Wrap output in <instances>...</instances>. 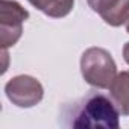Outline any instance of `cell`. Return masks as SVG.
Here are the masks:
<instances>
[{"label":"cell","instance_id":"3957f363","mask_svg":"<svg viewBox=\"0 0 129 129\" xmlns=\"http://www.w3.org/2000/svg\"><path fill=\"white\" fill-rule=\"evenodd\" d=\"M29 12L14 0H0V44L8 49L20 40Z\"/></svg>","mask_w":129,"mask_h":129},{"label":"cell","instance_id":"7a4b0ae2","mask_svg":"<svg viewBox=\"0 0 129 129\" xmlns=\"http://www.w3.org/2000/svg\"><path fill=\"white\" fill-rule=\"evenodd\" d=\"M82 78L91 87L109 90L117 76V66L111 53L102 47H90L81 56Z\"/></svg>","mask_w":129,"mask_h":129},{"label":"cell","instance_id":"277c9868","mask_svg":"<svg viewBox=\"0 0 129 129\" xmlns=\"http://www.w3.org/2000/svg\"><path fill=\"white\" fill-rule=\"evenodd\" d=\"M5 93L9 102H12L15 106L32 108L43 100L44 88L38 79L29 75H18L6 82Z\"/></svg>","mask_w":129,"mask_h":129},{"label":"cell","instance_id":"6da1fadb","mask_svg":"<svg viewBox=\"0 0 129 129\" xmlns=\"http://www.w3.org/2000/svg\"><path fill=\"white\" fill-rule=\"evenodd\" d=\"M62 117L72 127H105L117 129L120 126V112L112 102L102 93L90 91L87 96L64 108Z\"/></svg>","mask_w":129,"mask_h":129},{"label":"cell","instance_id":"8992f818","mask_svg":"<svg viewBox=\"0 0 129 129\" xmlns=\"http://www.w3.org/2000/svg\"><path fill=\"white\" fill-rule=\"evenodd\" d=\"M109 96L123 115H129V70L115 76L109 87Z\"/></svg>","mask_w":129,"mask_h":129},{"label":"cell","instance_id":"9c48e42d","mask_svg":"<svg viewBox=\"0 0 129 129\" xmlns=\"http://www.w3.org/2000/svg\"><path fill=\"white\" fill-rule=\"evenodd\" d=\"M126 30H127V34H129V18H127V21H126Z\"/></svg>","mask_w":129,"mask_h":129},{"label":"cell","instance_id":"5b68a950","mask_svg":"<svg viewBox=\"0 0 129 129\" xmlns=\"http://www.w3.org/2000/svg\"><path fill=\"white\" fill-rule=\"evenodd\" d=\"M88 6L97 12L105 23L118 27L129 18V0H87Z\"/></svg>","mask_w":129,"mask_h":129},{"label":"cell","instance_id":"ba28073f","mask_svg":"<svg viewBox=\"0 0 129 129\" xmlns=\"http://www.w3.org/2000/svg\"><path fill=\"white\" fill-rule=\"evenodd\" d=\"M123 59L129 64V41L123 46Z\"/></svg>","mask_w":129,"mask_h":129},{"label":"cell","instance_id":"52a82bcc","mask_svg":"<svg viewBox=\"0 0 129 129\" xmlns=\"http://www.w3.org/2000/svg\"><path fill=\"white\" fill-rule=\"evenodd\" d=\"M27 2L52 18H62L69 15L75 6V0H27Z\"/></svg>","mask_w":129,"mask_h":129}]
</instances>
